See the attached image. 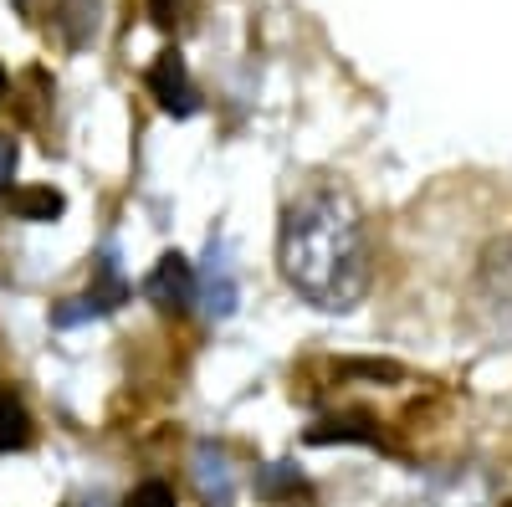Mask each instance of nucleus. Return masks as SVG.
<instances>
[{"label":"nucleus","instance_id":"nucleus-2","mask_svg":"<svg viewBox=\"0 0 512 507\" xmlns=\"http://www.w3.org/2000/svg\"><path fill=\"white\" fill-rule=\"evenodd\" d=\"M195 303L205 308V318H231L236 313V303H241V282H236V262H231V251H226V241H216L210 236V246H205V262H200V272H195Z\"/></svg>","mask_w":512,"mask_h":507},{"label":"nucleus","instance_id":"nucleus-3","mask_svg":"<svg viewBox=\"0 0 512 507\" xmlns=\"http://www.w3.org/2000/svg\"><path fill=\"white\" fill-rule=\"evenodd\" d=\"M149 93L159 98L164 113H175V118H190V113L200 108V93H195V82H190V67H185V57H180L175 47L154 57V67H149Z\"/></svg>","mask_w":512,"mask_h":507},{"label":"nucleus","instance_id":"nucleus-15","mask_svg":"<svg viewBox=\"0 0 512 507\" xmlns=\"http://www.w3.org/2000/svg\"><path fill=\"white\" fill-rule=\"evenodd\" d=\"M6 88H11V82H6V67H0V98H6Z\"/></svg>","mask_w":512,"mask_h":507},{"label":"nucleus","instance_id":"nucleus-4","mask_svg":"<svg viewBox=\"0 0 512 507\" xmlns=\"http://www.w3.org/2000/svg\"><path fill=\"white\" fill-rule=\"evenodd\" d=\"M144 292L164 313H190L195 308V267L180 257V251H164V257L154 262V272H149V282H144Z\"/></svg>","mask_w":512,"mask_h":507},{"label":"nucleus","instance_id":"nucleus-16","mask_svg":"<svg viewBox=\"0 0 512 507\" xmlns=\"http://www.w3.org/2000/svg\"><path fill=\"white\" fill-rule=\"evenodd\" d=\"M77 507H103V502H98V497H93V502H77Z\"/></svg>","mask_w":512,"mask_h":507},{"label":"nucleus","instance_id":"nucleus-12","mask_svg":"<svg viewBox=\"0 0 512 507\" xmlns=\"http://www.w3.org/2000/svg\"><path fill=\"white\" fill-rule=\"evenodd\" d=\"M123 507H175V492H169L164 482H139Z\"/></svg>","mask_w":512,"mask_h":507},{"label":"nucleus","instance_id":"nucleus-17","mask_svg":"<svg viewBox=\"0 0 512 507\" xmlns=\"http://www.w3.org/2000/svg\"><path fill=\"white\" fill-rule=\"evenodd\" d=\"M507 507H512V502H507Z\"/></svg>","mask_w":512,"mask_h":507},{"label":"nucleus","instance_id":"nucleus-6","mask_svg":"<svg viewBox=\"0 0 512 507\" xmlns=\"http://www.w3.org/2000/svg\"><path fill=\"white\" fill-rule=\"evenodd\" d=\"M11 210H16L21 221H31V226H47V221H57L62 210H67V200L52 185H26V190L11 195Z\"/></svg>","mask_w":512,"mask_h":507},{"label":"nucleus","instance_id":"nucleus-14","mask_svg":"<svg viewBox=\"0 0 512 507\" xmlns=\"http://www.w3.org/2000/svg\"><path fill=\"white\" fill-rule=\"evenodd\" d=\"M154 21L169 26V21H175V6H169V0H154Z\"/></svg>","mask_w":512,"mask_h":507},{"label":"nucleus","instance_id":"nucleus-10","mask_svg":"<svg viewBox=\"0 0 512 507\" xmlns=\"http://www.w3.org/2000/svg\"><path fill=\"white\" fill-rule=\"evenodd\" d=\"M256 487H262L267 502H297V497H308V482L297 477V467H287V461H272Z\"/></svg>","mask_w":512,"mask_h":507},{"label":"nucleus","instance_id":"nucleus-13","mask_svg":"<svg viewBox=\"0 0 512 507\" xmlns=\"http://www.w3.org/2000/svg\"><path fill=\"white\" fill-rule=\"evenodd\" d=\"M16 159H21L16 139H11V134H0V190H6V185L16 180Z\"/></svg>","mask_w":512,"mask_h":507},{"label":"nucleus","instance_id":"nucleus-1","mask_svg":"<svg viewBox=\"0 0 512 507\" xmlns=\"http://www.w3.org/2000/svg\"><path fill=\"white\" fill-rule=\"evenodd\" d=\"M277 267L282 282L318 313H354L374 277L359 205L333 185L303 190L282 210Z\"/></svg>","mask_w":512,"mask_h":507},{"label":"nucleus","instance_id":"nucleus-8","mask_svg":"<svg viewBox=\"0 0 512 507\" xmlns=\"http://www.w3.org/2000/svg\"><path fill=\"white\" fill-rule=\"evenodd\" d=\"M52 21L62 26V36L72 41V47H82V41L98 31V0H62Z\"/></svg>","mask_w":512,"mask_h":507},{"label":"nucleus","instance_id":"nucleus-7","mask_svg":"<svg viewBox=\"0 0 512 507\" xmlns=\"http://www.w3.org/2000/svg\"><path fill=\"white\" fill-rule=\"evenodd\" d=\"M313 446H328V441H364V446H379V431H374V420L364 415H344V420H323V426L308 431Z\"/></svg>","mask_w":512,"mask_h":507},{"label":"nucleus","instance_id":"nucleus-5","mask_svg":"<svg viewBox=\"0 0 512 507\" xmlns=\"http://www.w3.org/2000/svg\"><path fill=\"white\" fill-rule=\"evenodd\" d=\"M195 487L205 507H236V472L216 441H200L195 446Z\"/></svg>","mask_w":512,"mask_h":507},{"label":"nucleus","instance_id":"nucleus-9","mask_svg":"<svg viewBox=\"0 0 512 507\" xmlns=\"http://www.w3.org/2000/svg\"><path fill=\"white\" fill-rule=\"evenodd\" d=\"M26 441H31V415H26V405L11 400V395H0V456L21 451Z\"/></svg>","mask_w":512,"mask_h":507},{"label":"nucleus","instance_id":"nucleus-11","mask_svg":"<svg viewBox=\"0 0 512 507\" xmlns=\"http://www.w3.org/2000/svg\"><path fill=\"white\" fill-rule=\"evenodd\" d=\"M482 277H487V287H492V298L512 308V241H507V246H497V251H487Z\"/></svg>","mask_w":512,"mask_h":507}]
</instances>
